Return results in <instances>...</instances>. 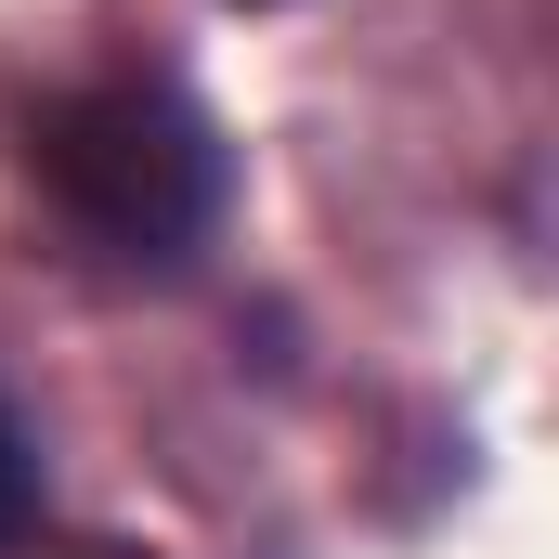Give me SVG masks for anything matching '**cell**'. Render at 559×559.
<instances>
[{
    "instance_id": "6da1fadb",
    "label": "cell",
    "mask_w": 559,
    "mask_h": 559,
    "mask_svg": "<svg viewBox=\"0 0 559 559\" xmlns=\"http://www.w3.org/2000/svg\"><path fill=\"white\" fill-rule=\"evenodd\" d=\"M26 182L105 248V261H195L209 222H222V131L169 92V79H92V92H52L26 118Z\"/></svg>"
},
{
    "instance_id": "3957f363",
    "label": "cell",
    "mask_w": 559,
    "mask_h": 559,
    "mask_svg": "<svg viewBox=\"0 0 559 559\" xmlns=\"http://www.w3.org/2000/svg\"><path fill=\"white\" fill-rule=\"evenodd\" d=\"M26 559H156V547H118V534H66V547H26Z\"/></svg>"
},
{
    "instance_id": "7a4b0ae2",
    "label": "cell",
    "mask_w": 559,
    "mask_h": 559,
    "mask_svg": "<svg viewBox=\"0 0 559 559\" xmlns=\"http://www.w3.org/2000/svg\"><path fill=\"white\" fill-rule=\"evenodd\" d=\"M39 534V442H26V417L0 404V559Z\"/></svg>"
},
{
    "instance_id": "277c9868",
    "label": "cell",
    "mask_w": 559,
    "mask_h": 559,
    "mask_svg": "<svg viewBox=\"0 0 559 559\" xmlns=\"http://www.w3.org/2000/svg\"><path fill=\"white\" fill-rule=\"evenodd\" d=\"M248 13H274V0H248Z\"/></svg>"
}]
</instances>
